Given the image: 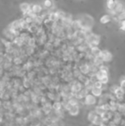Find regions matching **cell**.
Here are the masks:
<instances>
[{
  "mask_svg": "<svg viewBox=\"0 0 125 126\" xmlns=\"http://www.w3.org/2000/svg\"><path fill=\"white\" fill-rule=\"evenodd\" d=\"M100 58L102 61H110L111 59V54L108 51H102L100 53Z\"/></svg>",
  "mask_w": 125,
  "mask_h": 126,
  "instance_id": "obj_1",
  "label": "cell"
},
{
  "mask_svg": "<svg viewBox=\"0 0 125 126\" xmlns=\"http://www.w3.org/2000/svg\"><path fill=\"white\" fill-rule=\"evenodd\" d=\"M85 102L86 104L87 105H93L96 102V98H95V96H93V95L92 94H87V96H86Z\"/></svg>",
  "mask_w": 125,
  "mask_h": 126,
  "instance_id": "obj_2",
  "label": "cell"
},
{
  "mask_svg": "<svg viewBox=\"0 0 125 126\" xmlns=\"http://www.w3.org/2000/svg\"><path fill=\"white\" fill-rule=\"evenodd\" d=\"M110 21H111V17L109 15H105L100 18V22L103 24L107 23V22H109Z\"/></svg>",
  "mask_w": 125,
  "mask_h": 126,
  "instance_id": "obj_3",
  "label": "cell"
},
{
  "mask_svg": "<svg viewBox=\"0 0 125 126\" xmlns=\"http://www.w3.org/2000/svg\"><path fill=\"white\" fill-rule=\"evenodd\" d=\"M92 93L93 94V96H100V94L102 93V89H100V88H92Z\"/></svg>",
  "mask_w": 125,
  "mask_h": 126,
  "instance_id": "obj_4",
  "label": "cell"
},
{
  "mask_svg": "<svg viewBox=\"0 0 125 126\" xmlns=\"http://www.w3.org/2000/svg\"><path fill=\"white\" fill-rule=\"evenodd\" d=\"M44 5L47 8L51 7V6H52V1H51V0H45V1H44Z\"/></svg>",
  "mask_w": 125,
  "mask_h": 126,
  "instance_id": "obj_5",
  "label": "cell"
},
{
  "mask_svg": "<svg viewBox=\"0 0 125 126\" xmlns=\"http://www.w3.org/2000/svg\"><path fill=\"white\" fill-rule=\"evenodd\" d=\"M81 69H82V71L83 72V73H85V74H87V72L89 71V68L87 67V65H85V66H82V67L81 68Z\"/></svg>",
  "mask_w": 125,
  "mask_h": 126,
  "instance_id": "obj_6",
  "label": "cell"
},
{
  "mask_svg": "<svg viewBox=\"0 0 125 126\" xmlns=\"http://www.w3.org/2000/svg\"><path fill=\"white\" fill-rule=\"evenodd\" d=\"M118 19L121 20L122 22L124 21L125 20V12H122L121 14H119V16H118Z\"/></svg>",
  "mask_w": 125,
  "mask_h": 126,
  "instance_id": "obj_7",
  "label": "cell"
},
{
  "mask_svg": "<svg viewBox=\"0 0 125 126\" xmlns=\"http://www.w3.org/2000/svg\"><path fill=\"white\" fill-rule=\"evenodd\" d=\"M58 18V14H56V13H52V14H51L50 15V19L52 21L56 20V19Z\"/></svg>",
  "mask_w": 125,
  "mask_h": 126,
  "instance_id": "obj_8",
  "label": "cell"
},
{
  "mask_svg": "<svg viewBox=\"0 0 125 126\" xmlns=\"http://www.w3.org/2000/svg\"><path fill=\"white\" fill-rule=\"evenodd\" d=\"M60 107H61V104H60V103H56V104H55L54 106L55 110H59Z\"/></svg>",
  "mask_w": 125,
  "mask_h": 126,
  "instance_id": "obj_9",
  "label": "cell"
},
{
  "mask_svg": "<svg viewBox=\"0 0 125 126\" xmlns=\"http://www.w3.org/2000/svg\"><path fill=\"white\" fill-rule=\"evenodd\" d=\"M122 26H123V27H125V20H124V21H123V22H122Z\"/></svg>",
  "mask_w": 125,
  "mask_h": 126,
  "instance_id": "obj_10",
  "label": "cell"
}]
</instances>
